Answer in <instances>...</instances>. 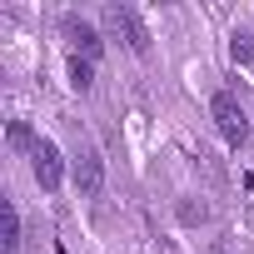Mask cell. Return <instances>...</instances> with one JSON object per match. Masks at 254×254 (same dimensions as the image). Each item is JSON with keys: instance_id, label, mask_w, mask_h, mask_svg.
I'll return each mask as SVG.
<instances>
[{"instance_id": "1", "label": "cell", "mask_w": 254, "mask_h": 254, "mask_svg": "<svg viewBox=\"0 0 254 254\" xmlns=\"http://www.w3.org/2000/svg\"><path fill=\"white\" fill-rule=\"evenodd\" d=\"M209 115H214V130L224 135V145H244L249 140V115H244V105L229 95V90H214L209 95Z\"/></svg>"}, {"instance_id": "2", "label": "cell", "mask_w": 254, "mask_h": 254, "mask_svg": "<svg viewBox=\"0 0 254 254\" xmlns=\"http://www.w3.org/2000/svg\"><path fill=\"white\" fill-rule=\"evenodd\" d=\"M105 30L115 40H125V50L130 55H150V30L140 25V15L130 5H105Z\"/></svg>"}, {"instance_id": "3", "label": "cell", "mask_w": 254, "mask_h": 254, "mask_svg": "<svg viewBox=\"0 0 254 254\" xmlns=\"http://www.w3.org/2000/svg\"><path fill=\"white\" fill-rule=\"evenodd\" d=\"M30 170H35V185H40L45 194L60 190V185H65V155H60V145L40 135V145H35V155H30Z\"/></svg>"}, {"instance_id": "4", "label": "cell", "mask_w": 254, "mask_h": 254, "mask_svg": "<svg viewBox=\"0 0 254 254\" xmlns=\"http://www.w3.org/2000/svg\"><path fill=\"white\" fill-rule=\"evenodd\" d=\"M75 190L85 194V199H95L100 190H105V160H100V150L95 145H80V155H75Z\"/></svg>"}, {"instance_id": "5", "label": "cell", "mask_w": 254, "mask_h": 254, "mask_svg": "<svg viewBox=\"0 0 254 254\" xmlns=\"http://www.w3.org/2000/svg\"><path fill=\"white\" fill-rule=\"evenodd\" d=\"M60 30H65V40L75 45V55H80V60H90V65H95V60L105 55V40H100V30H95L90 20H80V15H65V20H60Z\"/></svg>"}, {"instance_id": "6", "label": "cell", "mask_w": 254, "mask_h": 254, "mask_svg": "<svg viewBox=\"0 0 254 254\" xmlns=\"http://www.w3.org/2000/svg\"><path fill=\"white\" fill-rule=\"evenodd\" d=\"M20 249V209L10 194H0V254H15Z\"/></svg>"}, {"instance_id": "7", "label": "cell", "mask_w": 254, "mask_h": 254, "mask_svg": "<svg viewBox=\"0 0 254 254\" xmlns=\"http://www.w3.org/2000/svg\"><path fill=\"white\" fill-rule=\"evenodd\" d=\"M5 145H10V150H25V155H35V145H40V135L30 130L25 120H10V125H5Z\"/></svg>"}, {"instance_id": "8", "label": "cell", "mask_w": 254, "mask_h": 254, "mask_svg": "<svg viewBox=\"0 0 254 254\" xmlns=\"http://www.w3.org/2000/svg\"><path fill=\"white\" fill-rule=\"evenodd\" d=\"M90 85H95V65H90V60H80V55H70V90H80V95H85Z\"/></svg>"}, {"instance_id": "9", "label": "cell", "mask_w": 254, "mask_h": 254, "mask_svg": "<svg viewBox=\"0 0 254 254\" xmlns=\"http://www.w3.org/2000/svg\"><path fill=\"white\" fill-rule=\"evenodd\" d=\"M229 60H234V65H249V60H254V35H249V30L229 40Z\"/></svg>"}]
</instances>
